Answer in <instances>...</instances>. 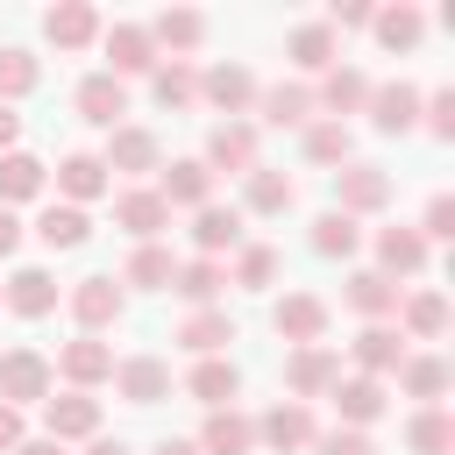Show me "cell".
<instances>
[{"label": "cell", "instance_id": "ffe728a7", "mask_svg": "<svg viewBox=\"0 0 455 455\" xmlns=\"http://www.w3.org/2000/svg\"><path fill=\"white\" fill-rule=\"evenodd\" d=\"M334 377H341V355H334L327 341L291 348V363H284V384H291V398H299V405H306V398H327V391H334Z\"/></svg>", "mask_w": 455, "mask_h": 455}, {"label": "cell", "instance_id": "5b68a950", "mask_svg": "<svg viewBox=\"0 0 455 455\" xmlns=\"http://www.w3.org/2000/svg\"><path fill=\"white\" fill-rule=\"evenodd\" d=\"M256 92H263V85H256L249 64H206V71H199V100H206L213 114H228V121H249V114H256Z\"/></svg>", "mask_w": 455, "mask_h": 455}, {"label": "cell", "instance_id": "4316f807", "mask_svg": "<svg viewBox=\"0 0 455 455\" xmlns=\"http://www.w3.org/2000/svg\"><path fill=\"white\" fill-rule=\"evenodd\" d=\"M327 398H334L341 427H355V434H370V427L384 419V405H391L377 377H334V391H327Z\"/></svg>", "mask_w": 455, "mask_h": 455}, {"label": "cell", "instance_id": "7402d4cb", "mask_svg": "<svg viewBox=\"0 0 455 455\" xmlns=\"http://www.w3.org/2000/svg\"><path fill=\"white\" fill-rule=\"evenodd\" d=\"M71 107H78V121H92V128H121V114H128V85L107 78V71H85L78 92H71Z\"/></svg>", "mask_w": 455, "mask_h": 455}, {"label": "cell", "instance_id": "f1b7e54d", "mask_svg": "<svg viewBox=\"0 0 455 455\" xmlns=\"http://www.w3.org/2000/svg\"><path fill=\"white\" fill-rule=\"evenodd\" d=\"M391 377H398V391H405V398H419V405H441V398H448V384H455V370H448V355H434V348H419V355H405V363H398Z\"/></svg>", "mask_w": 455, "mask_h": 455}, {"label": "cell", "instance_id": "e575fe53", "mask_svg": "<svg viewBox=\"0 0 455 455\" xmlns=\"http://www.w3.org/2000/svg\"><path fill=\"white\" fill-rule=\"evenodd\" d=\"M299 149H306V164H320V171L355 164V135H348L341 121H306V128H299Z\"/></svg>", "mask_w": 455, "mask_h": 455}, {"label": "cell", "instance_id": "5bb4252c", "mask_svg": "<svg viewBox=\"0 0 455 455\" xmlns=\"http://www.w3.org/2000/svg\"><path fill=\"white\" fill-rule=\"evenodd\" d=\"M156 199H164L171 213H178V206H185V213H199V206H213V171H206L199 156H178V164H164V171H156Z\"/></svg>", "mask_w": 455, "mask_h": 455}, {"label": "cell", "instance_id": "74e56055", "mask_svg": "<svg viewBox=\"0 0 455 455\" xmlns=\"http://www.w3.org/2000/svg\"><path fill=\"white\" fill-rule=\"evenodd\" d=\"M228 341H235V320H228L220 306H192L185 327H178V348H185V355H220Z\"/></svg>", "mask_w": 455, "mask_h": 455}, {"label": "cell", "instance_id": "484cf974", "mask_svg": "<svg viewBox=\"0 0 455 455\" xmlns=\"http://www.w3.org/2000/svg\"><path fill=\"white\" fill-rule=\"evenodd\" d=\"M235 391H242V370H235L228 355H199V363L185 370V398H192V405H206V412L235 405Z\"/></svg>", "mask_w": 455, "mask_h": 455}, {"label": "cell", "instance_id": "ee69618b", "mask_svg": "<svg viewBox=\"0 0 455 455\" xmlns=\"http://www.w3.org/2000/svg\"><path fill=\"white\" fill-rule=\"evenodd\" d=\"M277 270H284V256H277L270 242H242V249H235L228 284H242V291H270V284H277Z\"/></svg>", "mask_w": 455, "mask_h": 455}, {"label": "cell", "instance_id": "8d00e7d4", "mask_svg": "<svg viewBox=\"0 0 455 455\" xmlns=\"http://www.w3.org/2000/svg\"><path fill=\"white\" fill-rule=\"evenodd\" d=\"M398 334L405 341H441L448 334V299L441 291H405L398 299Z\"/></svg>", "mask_w": 455, "mask_h": 455}, {"label": "cell", "instance_id": "f907efd6", "mask_svg": "<svg viewBox=\"0 0 455 455\" xmlns=\"http://www.w3.org/2000/svg\"><path fill=\"white\" fill-rule=\"evenodd\" d=\"M370 14H377L370 0H334V7H327V28H334V36H341V28H370Z\"/></svg>", "mask_w": 455, "mask_h": 455}, {"label": "cell", "instance_id": "4fadbf2b", "mask_svg": "<svg viewBox=\"0 0 455 455\" xmlns=\"http://www.w3.org/2000/svg\"><path fill=\"white\" fill-rule=\"evenodd\" d=\"M370 71H355V64H334V71H320V85H313V107L327 114V121H341L348 128V114H363L370 107Z\"/></svg>", "mask_w": 455, "mask_h": 455}, {"label": "cell", "instance_id": "44dd1931", "mask_svg": "<svg viewBox=\"0 0 455 455\" xmlns=\"http://www.w3.org/2000/svg\"><path fill=\"white\" fill-rule=\"evenodd\" d=\"M100 28H107V21H100V7H92V0H57V7L43 14V36H50L57 50H92V43H100Z\"/></svg>", "mask_w": 455, "mask_h": 455}, {"label": "cell", "instance_id": "30bf717a", "mask_svg": "<svg viewBox=\"0 0 455 455\" xmlns=\"http://www.w3.org/2000/svg\"><path fill=\"white\" fill-rule=\"evenodd\" d=\"M419 100H427V92H419L412 78H384V85H370V107H363V114H370L377 135H412V128H419Z\"/></svg>", "mask_w": 455, "mask_h": 455}, {"label": "cell", "instance_id": "bcb514c9", "mask_svg": "<svg viewBox=\"0 0 455 455\" xmlns=\"http://www.w3.org/2000/svg\"><path fill=\"white\" fill-rule=\"evenodd\" d=\"M43 85V64L21 50V43H0V107H14V100H28Z\"/></svg>", "mask_w": 455, "mask_h": 455}, {"label": "cell", "instance_id": "11a10c76", "mask_svg": "<svg viewBox=\"0 0 455 455\" xmlns=\"http://www.w3.org/2000/svg\"><path fill=\"white\" fill-rule=\"evenodd\" d=\"M85 455H135V448H128V441H107V434H92V441H85Z\"/></svg>", "mask_w": 455, "mask_h": 455}, {"label": "cell", "instance_id": "f5cc1de1", "mask_svg": "<svg viewBox=\"0 0 455 455\" xmlns=\"http://www.w3.org/2000/svg\"><path fill=\"white\" fill-rule=\"evenodd\" d=\"M14 249H21V213L0 206V256H14Z\"/></svg>", "mask_w": 455, "mask_h": 455}, {"label": "cell", "instance_id": "2e32d148", "mask_svg": "<svg viewBox=\"0 0 455 455\" xmlns=\"http://www.w3.org/2000/svg\"><path fill=\"white\" fill-rule=\"evenodd\" d=\"M320 107H313V85L306 78H277V85H263L256 92V121L263 128H306Z\"/></svg>", "mask_w": 455, "mask_h": 455}, {"label": "cell", "instance_id": "f6af8a7d", "mask_svg": "<svg viewBox=\"0 0 455 455\" xmlns=\"http://www.w3.org/2000/svg\"><path fill=\"white\" fill-rule=\"evenodd\" d=\"M405 448H412V455H448V448H455V419H448L441 405H419V412L405 419Z\"/></svg>", "mask_w": 455, "mask_h": 455}, {"label": "cell", "instance_id": "cb8c5ba5", "mask_svg": "<svg viewBox=\"0 0 455 455\" xmlns=\"http://www.w3.org/2000/svg\"><path fill=\"white\" fill-rule=\"evenodd\" d=\"M348 355H355V377H377V384H384V377L405 363V334H398L391 320H377V327H363V334L348 341Z\"/></svg>", "mask_w": 455, "mask_h": 455}, {"label": "cell", "instance_id": "3957f363", "mask_svg": "<svg viewBox=\"0 0 455 455\" xmlns=\"http://www.w3.org/2000/svg\"><path fill=\"white\" fill-rule=\"evenodd\" d=\"M64 306H71L78 334H107V327L128 313V284H121V277H78V284L64 291Z\"/></svg>", "mask_w": 455, "mask_h": 455}, {"label": "cell", "instance_id": "ba28073f", "mask_svg": "<svg viewBox=\"0 0 455 455\" xmlns=\"http://www.w3.org/2000/svg\"><path fill=\"white\" fill-rule=\"evenodd\" d=\"M100 43H107V78H149L164 57H156V43H149V28L142 21H114V28H100Z\"/></svg>", "mask_w": 455, "mask_h": 455}, {"label": "cell", "instance_id": "7dc6e473", "mask_svg": "<svg viewBox=\"0 0 455 455\" xmlns=\"http://www.w3.org/2000/svg\"><path fill=\"white\" fill-rule=\"evenodd\" d=\"M419 128H427L434 142H455V85H441V92L419 100Z\"/></svg>", "mask_w": 455, "mask_h": 455}, {"label": "cell", "instance_id": "603a6c76", "mask_svg": "<svg viewBox=\"0 0 455 455\" xmlns=\"http://www.w3.org/2000/svg\"><path fill=\"white\" fill-rule=\"evenodd\" d=\"M0 306L21 313V320H43V313H57V277H50L43 263H21V270L0 284Z\"/></svg>", "mask_w": 455, "mask_h": 455}, {"label": "cell", "instance_id": "6f0895ef", "mask_svg": "<svg viewBox=\"0 0 455 455\" xmlns=\"http://www.w3.org/2000/svg\"><path fill=\"white\" fill-rule=\"evenodd\" d=\"M149 455H199V441H156Z\"/></svg>", "mask_w": 455, "mask_h": 455}, {"label": "cell", "instance_id": "7a4b0ae2", "mask_svg": "<svg viewBox=\"0 0 455 455\" xmlns=\"http://www.w3.org/2000/svg\"><path fill=\"white\" fill-rule=\"evenodd\" d=\"M100 164H107V178H114V171H121V178H149V171H164V142H156V128L121 121V128H107Z\"/></svg>", "mask_w": 455, "mask_h": 455}, {"label": "cell", "instance_id": "6da1fadb", "mask_svg": "<svg viewBox=\"0 0 455 455\" xmlns=\"http://www.w3.org/2000/svg\"><path fill=\"white\" fill-rule=\"evenodd\" d=\"M256 149H263L256 121H213V128H206V149H199V164H206L213 178H220V171H228V178H249V171L263 164Z\"/></svg>", "mask_w": 455, "mask_h": 455}, {"label": "cell", "instance_id": "8fae6325", "mask_svg": "<svg viewBox=\"0 0 455 455\" xmlns=\"http://www.w3.org/2000/svg\"><path fill=\"white\" fill-rule=\"evenodd\" d=\"M327 320H334V313H327V299H320V291H284V299L270 306V327H277L291 348L327 341Z\"/></svg>", "mask_w": 455, "mask_h": 455}, {"label": "cell", "instance_id": "db71d44e", "mask_svg": "<svg viewBox=\"0 0 455 455\" xmlns=\"http://www.w3.org/2000/svg\"><path fill=\"white\" fill-rule=\"evenodd\" d=\"M7 149H21V114H14V107H0V156H7Z\"/></svg>", "mask_w": 455, "mask_h": 455}, {"label": "cell", "instance_id": "d6a6232c", "mask_svg": "<svg viewBox=\"0 0 455 455\" xmlns=\"http://www.w3.org/2000/svg\"><path fill=\"white\" fill-rule=\"evenodd\" d=\"M284 57H291L299 71H334V64H341V36H334L327 21H299V28L284 36Z\"/></svg>", "mask_w": 455, "mask_h": 455}, {"label": "cell", "instance_id": "277c9868", "mask_svg": "<svg viewBox=\"0 0 455 455\" xmlns=\"http://www.w3.org/2000/svg\"><path fill=\"white\" fill-rule=\"evenodd\" d=\"M57 391V370H50V355H36V348H7L0 355V405H43Z\"/></svg>", "mask_w": 455, "mask_h": 455}, {"label": "cell", "instance_id": "f35d334b", "mask_svg": "<svg viewBox=\"0 0 455 455\" xmlns=\"http://www.w3.org/2000/svg\"><path fill=\"white\" fill-rule=\"evenodd\" d=\"M43 185H50V164L43 156H28V149H7L0 156V206H28Z\"/></svg>", "mask_w": 455, "mask_h": 455}, {"label": "cell", "instance_id": "1f68e13d", "mask_svg": "<svg viewBox=\"0 0 455 455\" xmlns=\"http://www.w3.org/2000/svg\"><path fill=\"white\" fill-rule=\"evenodd\" d=\"M199 455H256V419L235 412V405L206 412V427H199Z\"/></svg>", "mask_w": 455, "mask_h": 455}, {"label": "cell", "instance_id": "7bdbcfd3", "mask_svg": "<svg viewBox=\"0 0 455 455\" xmlns=\"http://www.w3.org/2000/svg\"><path fill=\"white\" fill-rule=\"evenodd\" d=\"M171 270H178V256H171L164 242H135L121 284H135V291H171Z\"/></svg>", "mask_w": 455, "mask_h": 455}, {"label": "cell", "instance_id": "ab89813d", "mask_svg": "<svg viewBox=\"0 0 455 455\" xmlns=\"http://www.w3.org/2000/svg\"><path fill=\"white\" fill-rule=\"evenodd\" d=\"M370 36H377L384 50H419V43H427V14H419L412 0H398V7H377V14H370Z\"/></svg>", "mask_w": 455, "mask_h": 455}, {"label": "cell", "instance_id": "60d3db41", "mask_svg": "<svg viewBox=\"0 0 455 455\" xmlns=\"http://www.w3.org/2000/svg\"><path fill=\"white\" fill-rule=\"evenodd\" d=\"M306 242H313V256H327V263H348V256L363 249V220H348V213H334V206H327V213L313 220V235H306Z\"/></svg>", "mask_w": 455, "mask_h": 455}, {"label": "cell", "instance_id": "52a82bcc", "mask_svg": "<svg viewBox=\"0 0 455 455\" xmlns=\"http://www.w3.org/2000/svg\"><path fill=\"white\" fill-rule=\"evenodd\" d=\"M313 434H320V419H313V405H299V398H277V405L256 419V448H270V455H306Z\"/></svg>", "mask_w": 455, "mask_h": 455}, {"label": "cell", "instance_id": "d6986e66", "mask_svg": "<svg viewBox=\"0 0 455 455\" xmlns=\"http://www.w3.org/2000/svg\"><path fill=\"white\" fill-rule=\"evenodd\" d=\"M341 299H348V313H363V327H377V320H398V299H405V284H391L384 270H348Z\"/></svg>", "mask_w": 455, "mask_h": 455}, {"label": "cell", "instance_id": "7c38bea8", "mask_svg": "<svg viewBox=\"0 0 455 455\" xmlns=\"http://www.w3.org/2000/svg\"><path fill=\"white\" fill-rule=\"evenodd\" d=\"M43 434L64 448V441H92L100 434V398L92 391H50L43 398Z\"/></svg>", "mask_w": 455, "mask_h": 455}, {"label": "cell", "instance_id": "9a60e30c", "mask_svg": "<svg viewBox=\"0 0 455 455\" xmlns=\"http://www.w3.org/2000/svg\"><path fill=\"white\" fill-rule=\"evenodd\" d=\"M142 28H149L156 57H178V64H192V50L206 43V14H199V7H164V14L142 21Z\"/></svg>", "mask_w": 455, "mask_h": 455}, {"label": "cell", "instance_id": "816d5d0a", "mask_svg": "<svg viewBox=\"0 0 455 455\" xmlns=\"http://www.w3.org/2000/svg\"><path fill=\"white\" fill-rule=\"evenodd\" d=\"M21 441H28V427H21V412H14V405H0V455H14Z\"/></svg>", "mask_w": 455, "mask_h": 455}, {"label": "cell", "instance_id": "836d02e7", "mask_svg": "<svg viewBox=\"0 0 455 455\" xmlns=\"http://www.w3.org/2000/svg\"><path fill=\"white\" fill-rule=\"evenodd\" d=\"M377 270L398 284V277H419L427 270V242L419 228H377Z\"/></svg>", "mask_w": 455, "mask_h": 455}, {"label": "cell", "instance_id": "b9f144b4", "mask_svg": "<svg viewBox=\"0 0 455 455\" xmlns=\"http://www.w3.org/2000/svg\"><path fill=\"white\" fill-rule=\"evenodd\" d=\"M149 100H156L164 114L192 107V100H199V71H192V64H178V57H164V64L149 71Z\"/></svg>", "mask_w": 455, "mask_h": 455}, {"label": "cell", "instance_id": "ac0fdd59", "mask_svg": "<svg viewBox=\"0 0 455 455\" xmlns=\"http://www.w3.org/2000/svg\"><path fill=\"white\" fill-rule=\"evenodd\" d=\"M114 228H128L135 242H156L171 228V206L156 199V185H121L114 192Z\"/></svg>", "mask_w": 455, "mask_h": 455}, {"label": "cell", "instance_id": "d4e9b609", "mask_svg": "<svg viewBox=\"0 0 455 455\" xmlns=\"http://www.w3.org/2000/svg\"><path fill=\"white\" fill-rule=\"evenodd\" d=\"M114 391L128 405H156V398H171V363L164 355H121L114 363Z\"/></svg>", "mask_w": 455, "mask_h": 455}, {"label": "cell", "instance_id": "c3c4849f", "mask_svg": "<svg viewBox=\"0 0 455 455\" xmlns=\"http://www.w3.org/2000/svg\"><path fill=\"white\" fill-rule=\"evenodd\" d=\"M419 242H427V249H434V242H455V199H448V192L427 199V213H419Z\"/></svg>", "mask_w": 455, "mask_h": 455}, {"label": "cell", "instance_id": "8992f818", "mask_svg": "<svg viewBox=\"0 0 455 455\" xmlns=\"http://www.w3.org/2000/svg\"><path fill=\"white\" fill-rule=\"evenodd\" d=\"M384 206H391V171H377V164H341V171H334V213L370 220V213H384Z\"/></svg>", "mask_w": 455, "mask_h": 455}, {"label": "cell", "instance_id": "9f6ffc18", "mask_svg": "<svg viewBox=\"0 0 455 455\" xmlns=\"http://www.w3.org/2000/svg\"><path fill=\"white\" fill-rule=\"evenodd\" d=\"M14 455H64V448H57V441H50V434H28V441H21V448H14Z\"/></svg>", "mask_w": 455, "mask_h": 455}, {"label": "cell", "instance_id": "e0dca14e", "mask_svg": "<svg viewBox=\"0 0 455 455\" xmlns=\"http://www.w3.org/2000/svg\"><path fill=\"white\" fill-rule=\"evenodd\" d=\"M107 192H114V178H107L100 149H71V156L57 164V199H64V206H92V199H107Z\"/></svg>", "mask_w": 455, "mask_h": 455}, {"label": "cell", "instance_id": "681fc988", "mask_svg": "<svg viewBox=\"0 0 455 455\" xmlns=\"http://www.w3.org/2000/svg\"><path fill=\"white\" fill-rule=\"evenodd\" d=\"M313 455H377V441L355 427H334V434H313Z\"/></svg>", "mask_w": 455, "mask_h": 455}, {"label": "cell", "instance_id": "4dcf8cb0", "mask_svg": "<svg viewBox=\"0 0 455 455\" xmlns=\"http://www.w3.org/2000/svg\"><path fill=\"white\" fill-rule=\"evenodd\" d=\"M36 242H43V249H57V256H64V249H85V242H92V213H85V206L50 199V206L36 213Z\"/></svg>", "mask_w": 455, "mask_h": 455}, {"label": "cell", "instance_id": "d590c367", "mask_svg": "<svg viewBox=\"0 0 455 455\" xmlns=\"http://www.w3.org/2000/svg\"><path fill=\"white\" fill-rule=\"evenodd\" d=\"M171 291H178L185 306H213V299L228 291V263H213V256H185V263L171 270Z\"/></svg>", "mask_w": 455, "mask_h": 455}, {"label": "cell", "instance_id": "83f0119b", "mask_svg": "<svg viewBox=\"0 0 455 455\" xmlns=\"http://www.w3.org/2000/svg\"><path fill=\"white\" fill-rule=\"evenodd\" d=\"M228 249H242V206H220L213 199V206L192 213V256H213L220 263Z\"/></svg>", "mask_w": 455, "mask_h": 455}, {"label": "cell", "instance_id": "f546056e", "mask_svg": "<svg viewBox=\"0 0 455 455\" xmlns=\"http://www.w3.org/2000/svg\"><path fill=\"white\" fill-rule=\"evenodd\" d=\"M291 206H299V185H291L284 171L256 164V171L242 178V213H263V220H277V213H291Z\"/></svg>", "mask_w": 455, "mask_h": 455}, {"label": "cell", "instance_id": "9c48e42d", "mask_svg": "<svg viewBox=\"0 0 455 455\" xmlns=\"http://www.w3.org/2000/svg\"><path fill=\"white\" fill-rule=\"evenodd\" d=\"M50 370L64 377V391H100V384H114V348H107L100 334H78V341L57 348Z\"/></svg>", "mask_w": 455, "mask_h": 455}]
</instances>
